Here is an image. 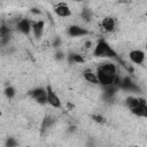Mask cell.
Wrapping results in <instances>:
<instances>
[{"instance_id":"6da1fadb","label":"cell","mask_w":147,"mask_h":147,"mask_svg":"<svg viewBox=\"0 0 147 147\" xmlns=\"http://www.w3.org/2000/svg\"><path fill=\"white\" fill-rule=\"evenodd\" d=\"M93 55L95 57H102V59H117V53L105 39H100L96 42L93 49Z\"/></svg>"},{"instance_id":"7a4b0ae2","label":"cell","mask_w":147,"mask_h":147,"mask_svg":"<svg viewBox=\"0 0 147 147\" xmlns=\"http://www.w3.org/2000/svg\"><path fill=\"white\" fill-rule=\"evenodd\" d=\"M118 88L122 91H125V92H131V93H140L141 92V88L130 77L121 78Z\"/></svg>"},{"instance_id":"3957f363","label":"cell","mask_w":147,"mask_h":147,"mask_svg":"<svg viewBox=\"0 0 147 147\" xmlns=\"http://www.w3.org/2000/svg\"><path fill=\"white\" fill-rule=\"evenodd\" d=\"M28 94L39 105H46L47 103L46 88H44V87H36V88L29 91Z\"/></svg>"},{"instance_id":"277c9868","label":"cell","mask_w":147,"mask_h":147,"mask_svg":"<svg viewBox=\"0 0 147 147\" xmlns=\"http://www.w3.org/2000/svg\"><path fill=\"white\" fill-rule=\"evenodd\" d=\"M46 94H47V103L54 108H61L62 107V102L60 96L55 93V91L52 88V86L48 84L46 86Z\"/></svg>"},{"instance_id":"5b68a950","label":"cell","mask_w":147,"mask_h":147,"mask_svg":"<svg viewBox=\"0 0 147 147\" xmlns=\"http://www.w3.org/2000/svg\"><path fill=\"white\" fill-rule=\"evenodd\" d=\"M67 33H68V36L69 37H71V38H79V37H85V36H87L90 32L85 29V28H83V26H80V25H70L69 28H68V31H67Z\"/></svg>"},{"instance_id":"8992f818","label":"cell","mask_w":147,"mask_h":147,"mask_svg":"<svg viewBox=\"0 0 147 147\" xmlns=\"http://www.w3.org/2000/svg\"><path fill=\"white\" fill-rule=\"evenodd\" d=\"M130 110L137 117H147V105H146V100L144 98H140V103L137 107H134V108H132Z\"/></svg>"},{"instance_id":"52a82bcc","label":"cell","mask_w":147,"mask_h":147,"mask_svg":"<svg viewBox=\"0 0 147 147\" xmlns=\"http://www.w3.org/2000/svg\"><path fill=\"white\" fill-rule=\"evenodd\" d=\"M129 59L134 64H142L145 61V53L140 49H133L129 53Z\"/></svg>"},{"instance_id":"ba28073f","label":"cell","mask_w":147,"mask_h":147,"mask_svg":"<svg viewBox=\"0 0 147 147\" xmlns=\"http://www.w3.org/2000/svg\"><path fill=\"white\" fill-rule=\"evenodd\" d=\"M54 11H55V14H56L57 16H60V17H69V16L71 15V10H70L69 6H68L67 3H63V2L57 3V5L54 7Z\"/></svg>"},{"instance_id":"9c48e42d","label":"cell","mask_w":147,"mask_h":147,"mask_svg":"<svg viewBox=\"0 0 147 147\" xmlns=\"http://www.w3.org/2000/svg\"><path fill=\"white\" fill-rule=\"evenodd\" d=\"M17 30H18L21 33H23V34H25V36H29L30 32L32 31V24H31V22H30L28 18H22V20L17 23Z\"/></svg>"},{"instance_id":"30bf717a","label":"cell","mask_w":147,"mask_h":147,"mask_svg":"<svg viewBox=\"0 0 147 147\" xmlns=\"http://www.w3.org/2000/svg\"><path fill=\"white\" fill-rule=\"evenodd\" d=\"M99 70H101L102 72L107 74V75H110V76H115L117 75V68L114 63H110V62H105V63H101L100 67L98 68Z\"/></svg>"},{"instance_id":"8fae6325","label":"cell","mask_w":147,"mask_h":147,"mask_svg":"<svg viewBox=\"0 0 147 147\" xmlns=\"http://www.w3.org/2000/svg\"><path fill=\"white\" fill-rule=\"evenodd\" d=\"M44 26H45V22L44 21H37L34 23H32V32L36 39H40L42 33H44Z\"/></svg>"},{"instance_id":"7c38bea8","label":"cell","mask_w":147,"mask_h":147,"mask_svg":"<svg viewBox=\"0 0 147 147\" xmlns=\"http://www.w3.org/2000/svg\"><path fill=\"white\" fill-rule=\"evenodd\" d=\"M101 26L103 28L105 31H107V32H111V31H114L115 28H116V22H115V20H114L113 17L108 16V17H105V18L102 20V22H101Z\"/></svg>"},{"instance_id":"4fadbf2b","label":"cell","mask_w":147,"mask_h":147,"mask_svg":"<svg viewBox=\"0 0 147 147\" xmlns=\"http://www.w3.org/2000/svg\"><path fill=\"white\" fill-rule=\"evenodd\" d=\"M55 122H56V118H55L54 116H52V115H46V116L42 118V121H41V131L44 132V131L48 130L49 127H52V126L55 124Z\"/></svg>"},{"instance_id":"5bb4252c","label":"cell","mask_w":147,"mask_h":147,"mask_svg":"<svg viewBox=\"0 0 147 147\" xmlns=\"http://www.w3.org/2000/svg\"><path fill=\"white\" fill-rule=\"evenodd\" d=\"M83 77H84L88 83H92V84H95V85L99 84L96 74H94L91 69H85V70H83Z\"/></svg>"},{"instance_id":"9a60e30c","label":"cell","mask_w":147,"mask_h":147,"mask_svg":"<svg viewBox=\"0 0 147 147\" xmlns=\"http://www.w3.org/2000/svg\"><path fill=\"white\" fill-rule=\"evenodd\" d=\"M68 62L70 64H74V63H84L85 62V59L80 54L71 53V54L68 55Z\"/></svg>"},{"instance_id":"2e32d148","label":"cell","mask_w":147,"mask_h":147,"mask_svg":"<svg viewBox=\"0 0 147 147\" xmlns=\"http://www.w3.org/2000/svg\"><path fill=\"white\" fill-rule=\"evenodd\" d=\"M140 103V98H136V96H127L125 99V105L126 107H129L130 109L137 107Z\"/></svg>"},{"instance_id":"e0dca14e","label":"cell","mask_w":147,"mask_h":147,"mask_svg":"<svg viewBox=\"0 0 147 147\" xmlns=\"http://www.w3.org/2000/svg\"><path fill=\"white\" fill-rule=\"evenodd\" d=\"M80 16H82V18L84 20V21H86V22H88L91 18H92V11L88 9V8H83V10H82V14H80Z\"/></svg>"},{"instance_id":"ac0fdd59","label":"cell","mask_w":147,"mask_h":147,"mask_svg":"<svg viewBox=\"0 0 147 147\" xmlns=\"http://www.w3.org/2000/svg\"><path fill=\"white\" fill-rule=\"evenodd\" d=\"M3 93L8 99H13L15 96V94H16V91H15V88L13 86H7L5 88V91H3Z\"/></svg>"},{"instance_id":"d6986e66","label":"cell","mask_w":147,"mask_h":147,"mask_svg":"<svg viewBox=\"0 0 147 147\" xmlns=\"http://www.w3.org/2000/svg\"><path fill=\"white\" fill-rule=\"evenodd\" d=\"M18 142L14 137H8L5 141V147H17Z\"/></svg>"},{"instance_id":"ffe728a7","label":"cell","mask_w":147,"mask_h":147,"mask_svg":"<svg viewBox=\"0 0 147 147\" xmlns=\"http://www.w3.org/2000/svg\"><path fill=\"white\" fill-rule=\"evenodd\" d=\"M5 37H10V30L7 25H1L0 26V38Z\"/></svg>"},{"instance_id":"44dd1931","label":"cell","mask_w":147,"mask_h":147,"mask_svg":"<svg viewBox=\"0 0 147 147\" xmlns=\"http://www.w3.org/2000/svg\"><path fill=\"white\" fill-rule=\"evenodd\" d=\"M92 119H93L94 122L99 123V124H103V123H106V118H105L102 115H99V114H94V115H92Z\"/></svg>"},{"instance_id":"7402d4cb","label":"cell","mask_w":147,"mask_h":147,"mask_svg":"<svg viewBox=\"0 0 147 147\" xmlns=\"http://www.w3.org/2000/svg\"><path fill=\"white\" fill-rule=\"evenodd\" d=\"M54 57H55L56 61H61V60L64 59V53L62 51H56L55 54H54Z\"/></svg>"},{"instance_id":"603a6c76","label":"cell","mask_w":147,"mask_h":147,"mask_svg":"<svg viewBox=\"0 0 147 147\" xmlns=\"http://www.w3.org/2000/svg\"><path fill=\"white\" fill-rule=\"evenodd\" d=\"M52 45H53V47H55V48L60 47V46H61V38H60V37H55Z\"/></svg>"},{"instance_id":"cb8c5ba5","label":"cell","mask_w":147,"mask_h":147,"mask_svg":"<svg viewBox=\"0 0 147 147\" xmlns=\"http://www.w3.org/2000/svg\"><path fill=\"white\" fill-rule=\"evenodd\" d=\"M87 146H88V147H95V142H94V139H93V138H90Z\"/></svg>"},{"instance_id":"d4e9b609","label":"cell","mask_w":147,"mask_h":147,"mask_svg":"<svg viewBox=\"0 0 147 147\" xmlns=\"http://www.w3.org/2000/svg\"><path fill=\"white\" fill-rule=\"evenodd\" d=\"M32 14H37V15H39L41 11H40V9H38V8H31V10H30Z\"/></svg>"},{"instance_id":"484cf974","label":"cell","mask_w":147,"mask_h":147,"mask_svg":"<svg viewBox=\"0 0 147 147\" xmlns=\"http://www.w3.org/2000/svg\"><path fill=\"white\" fill-rule=\"evenodd\" d=\"M76 125H71V126H69V132H75L76 131Z\"/></svg>"},{"instance_id":"4316f807","label":"cell","mask_w":147,"mask_h":147,"mask_svg":"<svg viewBox=\"0 0 147 147\" xmlns=\"http://www.w3.org/2000/svg\"><path fill=\"white\" fill-rule=\"evenodd\" d=\"M91 46H92V42L91 41H86L85 42V48H91Z\"/></svg>"},{"instance_id":"83f0119b","label":"cell","mask_w":147,"mask_h":147,"mask_svg":"<svg viewBox=\"0 0 147 147\" xmlns=\"http://www.w3.org/2000/svg\"><path fill=\"white\" fill-rule=\"evenodd\" d=\"M131 147H141V146H131Z\"/></svg>"}]
</instances>
